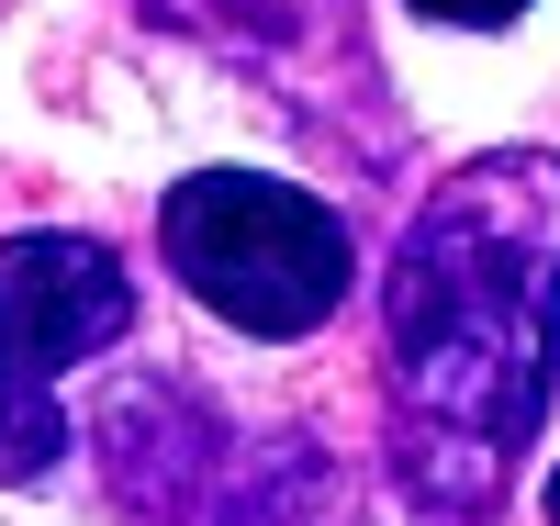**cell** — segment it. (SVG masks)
Instances as JSON below:
<instances>
[{
    "label": "cell",
    "mask_w": 560,
    "mask_h": 526,
    "mask_svg": "<svg viewBox=\"0 0 560 526\" xmlns=\"http://www.w3.org/2000/svg\"><path fill=\"white\" fill-rule=\"evenodd\" d=\"M560 381V157L493 147L427 190L382 292L393 470L438 515L482 526L527 470Z\"/></svg>",
    "instance_id": "cell-1"
},
{
    "label": "cell",
    "mask_w": 560,
    "mask_h": 526,
    "mask_svg": "<svg viewBox=\"0 0 560 526\" xmlns=\"http://www.w3.org/2000/svg\"><path fill=\"white\" fill-rule=\"evenodd\" d=\"M168 269L179 292L213 303L236 337H314L325 314L348 303V213H325L314 190L292 179H258V168H191L168 190Z\"/></svg>",
    "instance_id": "cell-2"
},
{
    "label": "cell",
    "mask_w": 560,
    "mask_h": 526,
    "mask_svg": "<svg viewBox=\"0 0 560 526\" xmlns=\"http://www.w3.org/2000/svg\"><path fill=\"white\" fill-rule=\"evenodd\" d=\"M158 425H168V448L113 437V470H124V493L158 504L168 526H459V515H438L427 493H415L404 470L382 493V482H359L348 459H325L314 437L224 448L191 414V393H158Z\"/></svg>",
    "instance_id": "cell-3"
},
{
    "label": "cell",
    "mask_w": 560,
    "mask_h": 526,
    "mask_svg": "<svg viewBox=\"0 0 560 526\" xmlns=\"http://www.w3.org/2000/svg\"><path fill=\"white\" fill-rule=\"evenodd\" d=\"M124 269L90 235H0V482H45L79 425L57 404V370L102 359L124 337Z\"/></svg>",
    "instance_id": "cell-4"
},
{
    "label": "cell",
    "mask_w": 560,
    "mask_h": 526,
    "mask_svg": "<svg viewBox=\"0 0 560 526\" xmlns=\"http://www.w3.org/2000/svg\"><path fill=\"white\" fill-rule=\"evenodd\" d=\"M158 23H191L202 45H236V57H280L303 45V0H147Z\"/></svg>",
    "instance_id": "cell-5"
},
{
    "label": "cell",
    "mask_w": 560,
    "mask_h": 526,
    "mask_svg": "<svg viewBox=\"0 0 560 526\" xmlns=\"http://www.w3.org/2000/svg\"><path fill=\"white\" fill-rule=\"evenodd\" d=\"M427 23H459V34H493V23H516L527 0H415Z\"/></svg>",
    "instance_id": "cell-6"
},
{
    "label": "cell",
    "mask_w": 560,
    "mask_h": 526,
    "mask_svg": "<svg viewBox=\"0 0 560 526\" xmlns=\"http://www.w3.org/2000/svg\"><path fill=\"white\" fill-rule=\"evenodd\" d=\"M549 526H560V482H549Z\"/></svg>",
    "instance_id": "cell-7"
}]
</instances>
